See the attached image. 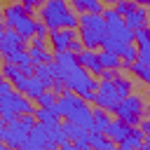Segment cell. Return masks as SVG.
<instances>
[{"label":"cell","mask_w":150,"mask_h":150,"mask_svg":"<svg viewBox=\"0 0 150 150\" xmlns=\"http://www.w3.org/2000/svg\"><path fill=\"white\" fill-rule=\"evenodd\" d=\"M131 91V82L127 77H120V75H112V77H101L98 80V87L94 91V103L96 108H103V110H115V105Z\"/></svg>","instance_id":"6da1fadb"},{"label":"cell","mask_w":150,"mask_h":150,"mask_svg":"<svg viewBox=\"0 0 150 150\" xmlns=\"http://www.w3.org/2000/svg\"><path fill=\"white\" fill-rule=\"evenodd\" d=\"M40 12V21H45V26L49 30L56 28H77V14L70 9L68 0H42V5L38 7Z\"/></svg>","instance_id":"7a4b0ae2"},{"label":"cell","mask_w":150,"mask_h":150,"mask_svg":"<svg viewBox=\"0 0 150 150\" xmlns=\"http://www.w3.org/2000/svg\"><path fill=\"white\" fill-rule=\"evenodd\" d=\"M77 19H80L77 21V35L84 42V47H89V49L101 47L103 38H105V19H103V14L82 12Z\"/></svg>","instance_id":"3957f363"},{"label":"cell","mask_w":150,"mask_h":150,"mask_svg":"<svg viewBox=\"0 0 150 150\" xmlns=\"http://www.w3.org/2000/svg\"><path fill=\"white\" fill-rule=\"evenodd\" d=\"M2 14H5V26H7V28H14V30H16L19 35H23V38H33V35H35L38 19H33V16L23 9L21 2L7 5V7L2 9Z\"/></svg>","instance_id":"277c9868"},{"label":"cell","mask_w":150,"mask_h":150,"mask_svg":"<svg viewBox=\"0 0 150 150\" xmlns=\"http://www.w3.org/2000/svg\"><path fill=\"white\" fill-rule=\"evenodd\" d=\"M143 108H145V103H143V98L138 96V94H127L117 105H115V117L117 120H122V122H127V124H131V127H136L141 120H143Z\"/></svg>","instance_id":"5b68a950"},{"label":"cell","mask_w":150,"mask_h":150,"mask_svg":"<svg viewBox=\"0 0 150 150\" xmlns=\"http://www.w3.org/2000/svg\"><path fill=\"white\" fill-rule=\"evenodd\" d=\"M30 101H33V98L23 96V91H21V94L12 91V94H7V96H0V117H2L5 122H9V120H16V117L23 115V112H33V103H30Z\"/></svg>","instance_id":"8992f818"},{"label":"cell","mask_w":150,"mask_h":150,"mask_svg":"<svg viewBox=\"0 0 150 150\" xmlns=\"http://www.w3.org/2000/svg\"><path fill=\"white\" fill-rule=\"evenodd\" d=\"M28 131H30V127H28L26 122H21V117L9 120L7 127H5V131H2V141H5V145L23 148V143H26V138H28Z\"/></svg>","instance_id":"52a82bcc"},{"label":"cell","mask_w":150,"mask_h":150,"mask_svg":"<svg viewBox=\"0 0 150 150\" xmlns=\"http://www.w3.org/2000/svg\"><path fill=\"white\" fill-rule=\"evenodd\" d=\"M47 145H52V141H49V124L35 122V124L30 127V131H28V138H26L23 148L38 150V148H47Z\"/></svg>","instance_id":"ba28073f"},{"label":"cell","mask_w":150,"mask_h":150,"mask_svg":"<svg viewBox=\"0 0 150 150\" xmlns=\"http://www.w3.org/2000/svg\"><path fill=\"white\" fill-rule=\"evenodd\" d=\"M75 38H77L75 28H56V30H49V45L54 47V52H66Z\"/></svg>","instance_id":"9c48e42d"},{"label":"cell","mask_w":150,"mask_h":150,"mask_svg":"<svg viewBox=\"0 0 150 150\" xmlns=\"http://www.w3.org/2000/svg\"><path fill=\"white\" fill-rule=\"evenodd\" d=\"M148 19H150V12H148V5H136L131 12H127L124 14V21H127V26L136 33L138 28H143V26H148Z\"/></svg>","instance_id":"30bf717a"},{"label":"cell","mask_w":150,"mask_h":150,"mask_svg":"<svg viewBox=\"0 0 150 150\" xmlns=\"http://www.w3.org/2000/svg\"><path fill=\"white\" fill-rule=\"evenodd\" d=\"M23 42H26L23 35H19L14 28H7L5 35H2V40H0V54L7 56L12 52H19V49H23Z\"/></svg>","instance_id":"8fae6325"},{"label":"cell","mask_w":150,"mask_h":150,"mask_svg":"<svg viewBox=\"0 0 150 150\" xmlns=\"http://www.w3.org/2000/svg\"><path fill=\"white\" fill-rule=\"evenodd\" d=\"M134 40H136V47H138V61L141 63H150V28L148 26L138 28Z\"/></svg>","instance_id":"7c38bea8"},{"label":"cell","mask_w":150,"mask_h":150,"mask_svg":"<svg viewBox=\"0 0 150 150\" xmlns=\"http://www.w3.org/2000/svg\"><path fill=\"white\" fill-rule=\"evenodd\" d=\"M77 63L80 66H84L89 73H94V75H98L101 70H103V66H101V61H98V52L96 49H89V47H84L80 54H77Z\"/></svg>","instance_id":"4fadbf2b"},{"label":"cell","mask_w":150,"mask_h":150,"mask_svg":"<svg viewBox=\"0 0 150 150\" xmlns=\"http://www.w3.org/2000/svg\"><path fill=\"white\" fill-rule=\"evenodd\" d=\"M129 131H131V124H127V122H122V120H117V117H115V120H110V124L105 127V131H103V134H105L110 141H115V143L120 145Z\"/></svg>","instance_id":"5bb4252c"},{"label":"cell","mask_w":150,"mask_h":150,"mask_svg":"<svg viewBox=\"0 0 150 150\" xmlns=\"http://www.w3.org/2000/svg\"><path fill=\"white\" fill-rule=\"evenodd\" d=\"M143 143H145V131L136 124V127H131V131L124 136V141L120 143V148H122V150H131V148H141Z\"/></svg>","instance_id":"9a60e30c"},{"label":"cell","mask_w":150,"mask_h":150,"mask_svg":"<svg viewBox=\"0 0 150 150\" xmlns=\"http://www.w3.org/2000/svg\"><path fill=\"white\" fill-rule=\"evenodd\" d=\"M98 61H101V66H103L105 70H120V68H122V63H124L120 54H115V52H108V49L98 52Z\"/></svg>","instance_id":"2e32d148"},{"label":"cell","mask_w":150,"mask_h":150,"mask_svg":"<svg viewBox=\"0 0 150 150\" xmlns=\"http://www.w3.org/2000/svg\"><path fill=\"white\" fill-rule=\"evenodd\" d=\"M73 5H75V9H77V12H94V14H103V9H105L103 0H73Z\"/></svg>","instance_id":"e0dca14e"},{"label":"cell","mask_w":150,"mask_h":150,"mask_svg":"<svg viewBox=\"0 0 150 150\" xmlns=\"http://www.w3.org/2000/svg\"><path fill=\"white\" fill-rule=\"evenodd\" d=\"M89 145H94V148H103V150H110V148L115 145V141H110L103 131L89 129Z\"/></svg>","instance_id":"ac0fdd59"},{"label":"cell","mask_w":150,"mask_h":150,"mask_svg":"<svg viewBox=\"0 0 150 150\" xmlns=\"http://www.w3.org/2000/svg\"><path fill=\"white\" fill-rule=\"evenodd\" d=\"M33 112H35L38 122H45V124H56V122H59V112L54 110V105H52V108L38 105V110H33Z\"/></svg>","instance_id":"d6986e66"},{"label":"cell","mask_w":150,"mask_h":150,"mask_svg":"<svg viewBox=\"0 0 150 150\" xmlns=\"http://www.w3.org/2000/svg\"><path fill=\"white\" fill-rule=\"evenodd\" d=\"M28 54H30V59H33V66H38V63H47V61H54V56L45 49V47H30L28 49Z\"/></svg>","instance_id":"ffe728a7"},{"label":"cell","mask_w":150,"mask_h":150,"mask_svg":"<svg viewBox=\"0 0 150 150\" xmlns=\"http://www.w3.org/2000/svg\"><path fill=\"white\" fill-rule=\"evenodd\" d=\"M110 115H108V110H103V108H96L94 110V127L91 129H96V131H105V127L110 124Z\"/></svg>","instance_id":"44dd1931"},{"label":"cell","mask_w":150,"mask_h":150,"mask_svg":"<svg viewBox=\"0 0 150 150\" xmlns=\"http://www.w3.org/2000/svg\"><path fill=\"white\" fill-rule=\"evenodd\" d=\"M129 70L134 75H138V80H143L145 84H150V63H141V61H134L129 66Z\"/></svg>","instance_id":"7402d4cb"},{"label":"cell","mask_w":150,"mask_h":150,"mask_svg":"<svg viewBox=\"0 0 150 150\" xmlns=\"http://www.w3.org/2000/svg\"><path fill=\"white\" fill-rule=\"evenodd\" d=\"M56 98H59V96H56V91H54V89H45V91H40V94H38L35 103H38V105H42V108H52V105L56 103Z\"/></svg>","instance_id":"603a6c76"},{"label":"cell","mask_w":150,"mask_h":150,"mask_svg":"<svg viewBox=\"0 0 150 150\" xmlns=\"http://www.w3.org/2000/svg\"><path fill=\"white\" fill-rule=\"evenodd\" d=\"M120 56H122L124 63H134V61H138V47L129 42V45H124V49L120 52Z\"/></svg>","instance_id":"cb8c5ba5"},{"label":"cell","mask_w":150,"mask_h":150,"mask_svg":"<svg viewBox=\"0 0 150 150\" xmlns=\"http://www.w3.org/2000/svg\"><path fill=\"white\" fill-rule=\"evenodd\" d=\"M136 5H138L136 0H115V2H112L115 12H117V14H122V16H124L127 12H131V9L136 7Z\"/></svg>","instance_id":"d4e9b609"},{"label":"cell","mask_w":150,"mask_h":150,"mask_svg":"<svg viewBox=\"0 0 150 150\" xmlns=\"http://www.w3.org/2000/svg\"><path fill=\"white\" fill-rule=\"evenodd\" d=\"M103 49H108V52H115V54H120L122 49H124V42H120V40H112V38H103V45H101Z\"/></svg>","instance_id":"484cf974"},{"label":"cell","mask_w":150,"mask_h":150,"mask_svg":"<svg viewBox=\"0 0 150 150\" xmlns=\"http://www.w3.org/2000/svg\"><path fill=\"white\" fill-rule=\"evenodd\" d=\"M12 91H14V84H12V80L2 77V80H0V96H7V94H12Z\"/></svg>","instance_id":"4316f807"},{"label":"cell","mask_w":150,"mask_h":150,"mask_svg":"<svg viewBox=\"0 0 150 150\" xmlns=\"http://www.w3.org/2000/svg\"><path fill=\"white\" fill-rule=\"evenodd\" d=\"M21 5H23V9L30 14V12H35V9L42 5V0H21Z\"/></svg>","instance_id":"83f0119b"},{"label":"cell","mask_w":150,"mask_h":150,"mask_svg":"<svg viewBox=\"0 0 150 150\" xmlns=\"http://www.w3.org/2000/svg\"><path fill=\"white\" fill-rule=\"evenodd\" d=\"M68 49H70V52H73V54H80V52H82V49H84V42H82V40H80V35H77V38H75V40H73V42H70V47H68Z\"/></svg>","instance_id":"f1b7e54d"},{"label":"cell","mask_w":150,"mask_h":150,"mask_svg":"<svg viewBox=\"0 0 150 150\" xmlns=\"http://www.w3.org/2000/svg\"><path fill=\"white\" fill-rule=\"evenodd\" d=\"M138 127H141V129L145 131V136H148V134H150V117H148V120H141V122H138Z\"/></svg>","instance_id":"f546056e"},{"label":"cell","mask_w":150,"mask_h":150,"mask_svg":"<svg viewBox=\"0 0 150 150\" xmlns=\"http://www.w3.org/2000/svg\"><path fill=\"white\" fill-rule=\"evenodd\" d=\"M5 127H7V122L0 117V138H2V131H5Z\"/></svg>","instance_id":"4dcf8cb0"},{"label":"cell","mask_w":150,"mask_h":150,"mask_svg":"<svg viewBox=\"0 0 150 150\" xmlns=\"http://www.w3.org/2000/svg\"><path fill=\"white\" fill-rule=\"evenodd\" d=\"M5 30H7V26H5V21H0V40H2V35H5Z\"/></svg>","instance_id":"1f68e13d"},{"label":"cell","mask_w":150,"mask_h":150,"mask_svg":"<svg viewBox=\"0 0 150 150\" xmlns=\"http://www.w3.org/2000/svg\"><path fill=\"white\" fill-rule=\"evenodd\" d=\"M136 2H141V5H148V7H150V0H136Z\"/></svg>","instance_id":"d6a6232c"},{"label":"cell","mask_w":150,"mask_h":150,"mask_svg":"<svg viewBox=\"0 0 150 150\" xmlns=\"http://www.w3.org/2000/svg\"><path fill=\"white\" fill-rule=\"evenodd\" d=\"M2 143H5V141H2V138H0V148H2Z\"/></svg>","instance_id":"836d02e7"},{"label":"cell","mask_w":150,"mask_h":150,"mask_svg":"<svg viewBox=\"0 0 150 150\" xmlns=\"http://www.w3.org/2000/svg\"><path fill=\"white\" fill-rule=\"evenodd\" d=\"M148 117H150V105H148Z\"/></svg>","instance_id":"e575fe53"},{"label":"cell","mask_w":150,"mask_h":150,"mask_svg":"<svg viewBox=\"0 0 150 150\" xmlns=\"http://www.w3.org/2000/svg\"><path fill=\"white\" fill-rule=\"evenodd\" d=\"M108 2H110V5H112V2H115V0H108Z\"/></svg>","instance_id":"d590c367"},{"label":"cell","mask_w":150,"mask_h":150,"mask_svg":"<svg viewBox=\"0 0 150 150\" xmlns=\"http://www.w3.org/2000/svg\"><path fill=\"white\" fill-rule=\"evenodd\" d=\"M0 80H2V77H0Z\"/></svg>","instance_id":"8d00e7d4"}]
</instances>
